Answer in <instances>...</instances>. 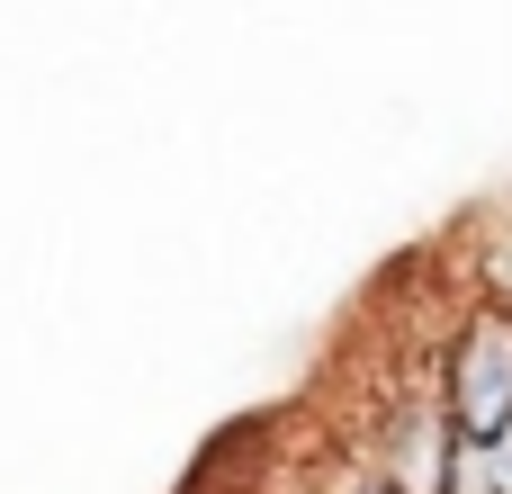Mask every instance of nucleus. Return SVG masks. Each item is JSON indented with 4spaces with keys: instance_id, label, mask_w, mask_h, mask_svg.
Here are the masks:
<instances>
[{
    "instance_id": "2",
    "label": "nucleus",
    "mask_w": 512,
    "mask_h": 494,
    "mask_svg": "<svg viewBox=\"0 0 512 494\" xmlns=\"http://www.w3.org/2000/svg\"><path fill=\"white\" fill-rule=\"evenodd\" d=\"M342 494H396V486H387L378 468H351V477H342Z\"/></svg>"
},
{
    "instance_id": "1",
    "label": "nucleus",
    "mask_w": 512,
    "mask_h": 494,
    "mask_svg": "<svg viewBox=\"0 0 512 494\" xmlns=\"http://www.w3.org/2000/svg\"><path fill=\"white\" fill-rule=\"evenodd\" d=\"M432 396H441V414H450V432L468 450H486L512 423V306L504 297H486V306H468L450 324V351H441Z\"/></svg>"
}]
</instances>
